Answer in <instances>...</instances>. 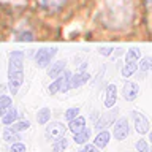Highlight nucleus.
Returning a JSON list of instances; mask_svg holds the SVG:
<instances>
[{"instance_id": "f257e3e1", "label": "nucleus", "mask_w": 152, "mask_h": 152, "mask_svg": "<svg viewBox=\"0 0 152 152\" xmlns=\"http://www.w3.org/2000/svg\"><path fill=\"white\" fill-rule=\"evenodd\" d=\"M133 2L132 0H103L102 21L108 28L122 30L132 24Z\"/></svg>"}, {"instance_id": "f03ea898", "label": "nucleus", "mask_w": 152, "mask_h": 152, "mask_svg": "<svg viewBox=\"0 0 152 152\" xmlns=\"http://www.w3.org/2000/svg\"><path fill=\"white\" fill-rule=\"evenodd\" d=\"M24 83V52L13 51L8 57V89L16 95Z\"/></svg>"}, {"instance_id": "7ed1b4c3", "label": "nucleus", "mask_w": 152, "mask_h": 152, "mask_svg": "<svg viewBox=\"0 0 152 152\" xmlns=\"http://www.w3.org/2000/svg\"><path fill=\"white\" fill-rule=\"evenodd\" d=\"M70 79H71V73L70 71H64L59 78H56V81L52 83L49 87H48V92L51 95H56L57 92H68L71 89L70 87Z\"/></svg>"}, {"instance_id": "20e7f679", "label": "nucleus", "mask_w": 152, "mask_h": 152, "mask_svg": "<svg viewBox=\"0 0 152 152\" xmlns=\"http://www.w3.org/2000/svg\"><path fill=\"white\" fill-rule=\"evenodd\" d=\"M56 54H57L56 48H43V49L37 51V54H35V64H37V66H38V68H48Z\"/></svg>"}, {"instance_id": "39448f33", "label": "nucleus", "mask_w": 152, "mask_h": 152, "mask_svg": "<svg viewBox=\"0 0 152 152\" xmlns=\"http://www.w3.org/2000/svg\"><path fill=\"white\" fill-rule=\"evenodd\" d=\"M128 119L127 117H119L116 122H114V128H113V135L117 141H124L128 136Z\"/></svg>"}, {"instance_id": "423d86ee", "label": "nucleus", "mask_w": 152, "mask_h": 152, "mask_svg": "<svg viewBox=\"0 0 152 152\" xmlns=\"http://www.w3.org/2000/svg\"><path fill=\"white\" fill-rule=\"evenodd\" d=\"M140 95V86L133 81H127L122 87V97L127 100V102H135Z\"/></svg>"}, {"instance_id": "0eeeda50", "label": "nucleus", "mask_w": 152, "mask_h": 152, "mask_svg": "<svg viewBox=\"0 0 152 152\" xmlns=\"http://www.w3.org/2000/svg\"><path fill=\"white\" fill-rule=\"evenodd\" d=\"M65 125L60 122H51L49 125L46 127V136L49 140H59V138H64L65 136Z\"/></svg>"}, {"instance_id": "6e6552de", "label": "nucleus", "mask_w": 152, "mask_h": 152, "mask_svg": "<svg viewBox=\"0 0 152 152\" xmlns=\"http://www.w3.org/2000/svg\"><path fill=\"white\" fill-rule=\"evenodd\" d=\"M133 121H135V130L140 135H146L149 132V121L144 114H141L140 111H133Z\"/></svg>"}, {"instance_id": "1a4fd4ad", "label": "nucleus", "mask_w": 152, "mask_h": 152, "mask_svg": "<svg viewBox=\"0 0 152 152\" xmlns=\"http://www.w3.org/2000/svg\"><path fill=\"white\" fill-rule=\"evenodd\" d=\"M116 114H117V109H114V111H108V113L102 114V117L98 119L97 124H95V128L100 132V130H104V128L109 127V125H113V124H114V119H116Z\"/></svg>"}, {"instance_id": "9d476101", "label": "nucleus", "mask_w": 152, "mask_h": 152, "mask_svg": "<svg viewBox=\"0 0 152 152\" xmlns=\"http://www.w3.org/2000/svg\"><path fill=\"white\" fill-rule=\"evenodd\" d=\"M89 78H90V75L87 73V71L81 70L79 73L71 75V79H70V87H71V89H78V87H81L83 84L87 83Z\"/></svg>"}, {"instance_id": "9b49d317", "label": "nucleus", "mask_w": 152, "mask_h": 152, "mask_svg": "<svg viewBox=\"0 0 152 152\" xmlns=\"http://www.w3.org/2000/svg\"><path fill=\"white\" fill-rule=\"evenodd\" d=\"M66 68V62L65 60H59L51 64V66H48V76L49 78H59V76L65 71Z\"/></svg>"}, {"instance_id": "f8f14e48", "label": "nucleus", "mask_w": 152, "mask_h": 152, "mask_svg": "<svg viewBox=\"0 0 152 152\" xmlns=\"http://www.w3.org/2000/svg\"><path fill=\"white\" fill-rule=\"evenodd\" d=\"M116 100H117V87L116 84H109L106 87V95H104V106L113 108L116 104Z\"/></svg>"}, {"instance_id": "ddd939ff", "label": "nucleus", "mask_w": 152, "mask_h": 152, "mask_svg": "<svg viewBox=\"0 0 152 152\" xmlns=\"http://www.w3.org/2000/svg\"><path fill=\"white\" fill-rule=\"evenodd\" d=\"M109 140H111V133H109L108 130H100L98 135L95 136V140H94V144L97 146L98 149H103V147L108 146Z\"/></svg>"}, {"instance_id": "4468645a", "label": "nucleus", "mask_w": 152, "mask_h": 152, "mask_svg": "<svg viewBox=\"0 0 152 152\" xmlns=\"http://www.w3.org/2000/svg\"><path fill=\"white\" fill-rule=\"evenodd\" d=\"M84 128H86V119L83 116H78L76 119H73V121H70V124H68V130L73 133V135L83 132Z\"/></svg>"}, {"instance_id": "2eb2a0df", "label": "nucleus", "mask_w": 152, "mask_h": 152, "mask_svg": "<svg viewBox=\"0 0 152 152\" xmlns=\"http://www.w3.org/2000/svg\"><path fill=\"white\" fill-rule=\"evenodd\" d=\"M37 2L46 10H59L66 3V0H37Z\"/></svg>"}, {"instance_id": "dca6fc26", "label": "nucleus", "mask_w": 152, "mask_h": 152, "mask_svg": "<svg viewBox=\"0 0 152 152\" xmlns=\"http://www.w3.org/2000/svg\"><path fill=\"white\" fill-rule=\"evenodd\" d=\"M141 59V51L138 48H132L125 54V64H138Z\"/></svg>"}, {"instance_id": "f3484780", "label": "nucleus", "mask_w": 152, "mask_h": 152, "mask_svg": "<svg viewBox=\"0 0 152 152\" xmlns=\"http://www.w3.org/2000/svg\"><path fill=\"white\" fill-rule=\"evenodd\" d=\"M11 103H13L11 97H8V95H0V117H3L5 114L10 111Z\"/></svg>"}, {"instance_id": "a211bd4d", "label": "nucleus", "mask_w": 152, "mask_h": 152, "mask_svg": "<svg viewBox=\"0 0 152 152\" xmlns=\"http://www.w3.org/2000/svg\"><path fill=\"white\" fill-rule=\"evenodd\" d=\"M51 121V109L49 108H41L40 111L37 114V122L40 124V125H45Z\"/></svg>"}, {"instance_id": "6ab92c4d", "label": "nucleus", "mask_w": 152, "mask_h": 152, "mask_svg": "<svg viewBox=\"0 0 152 152\" xmlns=\"http://www.w3.org/2000/svg\"><path fill=\"white\" fill-rule=\"evenodd\" d=\"M18 117H19V114H18L16 109H14V108H10V111L2 117V122L5 124V125H13L14 122H18Z\"/></svg>"}, {"instance_id": "aec40b11", "label": "nucleus", "mask_w": 152, "mask_h": 152, "mask_svg": "<svg viewBox=\"0 0 152 152\" xmlns=\"http://www.w3.org/2000/svg\"><path fill=\"white\" fill-rule=\"evenodd\" d=\"M3 140L7 141V142H10V144H13V142H18L19 140H21V136H19V133L14 132L13 128H5Z\"/></svg>"}, {"instance_id": "412c9836", "label": "nucleus", "mask_w": 152, "mask_h": 152, "mask_svg": "<svg viewBox=\"0 0 152 152\" xmlns=\"http://www.w3.org/2000/svg\"><path fill=\"white\" fill-rule=\"evenodd\" d=\"M90 135H92V132H90L89 128H84L83 132L76 133V135L73 136V141L76 142V144H84V142H87V141H89Z\"/></svg>"}, {"instance_id": "4be33fe9", "label": "nucleus", "mask_w": 152, "mask_h": 152, "mask_svg": "<svg viewBox=\"0 0 152 152\" xmlns=\"http://www.w3.org/2000/svg\"><path fill=\"white\" fill-rule=\"evenodd\" d=\"M66 147H68V140L64 136V138H59L52 142V152H64Z\"/></svg>"}, {"instance_id": "5701e85b", "label": "nucleus", "mask_w": 152, "mask_h": 152, "mask_svg": "<svg viewBox=\"0 0 152 152\" xmlns=\"http://www.w3.org/2000/svg\"><path fill=\"white\" fill-rule=\"evenodd\" d=\"M136 70H138V64H125L121 70V76L127 79V78H130Z\"/></svg>"}, {"instance_id": "b1692460", "label": "nucleus", "mask_w": 152, "mask_h": 152, "mask_svg": "<svg viewBox=\"0 0 152 152\" xmlns=\"http://www.w3.org/2000/svg\"><path fill=\"white\" fill-rule=\"evenodd\" d=\"M138 70L141 73H146V71H152V57H142L140 65H138Z\"/></svg>"}, {"instance_id": "393cba45", "label": "nucleus", "mask_w": 152, "mask_h": 152, "mask_svg": "<svg viewBox=\"0 0 152 152\" xmlns=\"http://www.w3.org/2000/svg\"><path fill=\"white\" fill-rule=\"evenodd\" d=\"M28 127H30V122H28V121H19V122H14L10 128H13L14 132H18V133H19V132L27 130Z\"/></svg>"}, {"instance_id": "a878e982", "label": "nucleus", "mask_w": 152, "mask_h": 152, "mask_svg": "<svg viewBox=\"0 0 152 152\" xmlns=\"http://www.w3.org/2000/svg\"><path fill=\"white\" fill-rule=\"evenodd\" d=\"M78 116H79V108H78V106L68 108V109L65 111V119H66L68 122H70V121H73V119H76Z\"/></svg>"}, {"instance_id": "bb28decb", "label": "nucleus", "mask_w": 152, "mask_h": 152, "mask_svg": "<svg viewBox=\"0 0 152 152\" xmlns=\"http://www.w3.org/2000/svg\"><path fill=\"white\" fill-rule=\"evenodd\" d=\"M14 40L16 41H33V33L32 32H21L16 35Z\"/></svg>"}, {"instance_id": "cd10ccee", "label": "nucleus", "mask_w": 152, "mask_h": 152, "mask_svg": "<svg viewBox=\"0 0 152 152\" xmlns=\"http://www.w3.org/2000/svg\"><path fill=\"white\" fill-rule=\"evenodd\" d=\"M135 147L138 152H149V144L146 142V140H138Z\"/></svg>"}, {"instance_id": "c85d7f7f", "label": "nucleus", "mask_w": 152, "mask_h": 152, "mask_svg": "<svg viewBox=\"0 0 152 152\" xmlns=\"http://www.w3.org/2000/svg\"><path fill=\"white\" fill-rule=\"evenodd\" d=\"M10 152H26V146H24L21 141L13 142L11 147H10Z\"/></svg>"}, {"instance_id": "c756f323", "label": "nucleus", "mask_w": 152, "mask_h": 152, "mask_svg": "<svg viewBox=\"0 0 152 152\" xmlns=\"http://www.w3.org/2000/svg\"><path fill=\"white\" fill-rule=\"evenodd\" d=\"M113 51H114V46H102L100 48V56H104V57H109L113 54Z\"/></svg>"}, {"instance_id": "7c9ffc66", "label": "nucleus", "mask_w": 152, "mask_h": 152, "mask_svg": "<svg viewBox=\"0 0 152 152\" xmlns=\"http://www.w3.org/2000/svg\"><path fill=\"white\" fill-rule=\"evenodd\" d=\"M79 152H100V151H98V147L95 144H86Z\"/></svg>"}, {"instance_id": "2f4dec72", "label": "nucleus", "mask_w": 152, "mask_h": 152, "mask_svg": "<svg viewBox=\"0 0 152 152\" xmlns=\"http://www.w3.org/2000/svg\"><path fill=\"white\" fill-rule=\"evenodd\" d=\"M0 2H5V3H24V0H0Z\"/></svg>"}, {"instance_id": "473e14b6", "label": "nucleus", "mask_w": 152, "mask_h": 152, "mask_svg": "<svg viewBox=\"0 0 152 152\" xmlns=\"http://www.w3.org/2000/svg\"><path fill=\"white\" fill-rule=\"evenodd\" d=\"M146 3H147V8L152 11V0H146Z\"/></svg>"}, {"instance_id": "72a5a7b5", "label": "nucleus", "mask_w": 152, "mask_h": 152, "mask_svg": "<svg viewBox=\"0 0 152 152\" xmlns=\"http://www.w3.org/2000/svg\"><path fill=\"white\" fill-rule=\"evenodd\" d=\"M149 140H151V142H152V132H149Z\"/></svg>"}]
</instances>
